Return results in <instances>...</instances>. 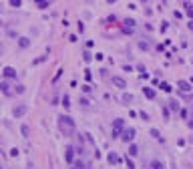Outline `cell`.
I'll return each instance as SVG.
<instances>
[{
  "mask_svg": "<svg viewBox=\"0 0 193 169\" xmlns=\"http://www.w3.org/2000/svg\"><path fill=\"white\" fill-rule=\"evenodd\" d=\"M143 95H145L149 101H153V99H155V91H153V87H143Z\"/></svg>",
  "mask_w": 193,
  "mask_h": 169,
  "instance_id": "cell-8",
  "label": "cell"
},
{
  "mask_svg": "<svg viewBox=\"0 0 193 169\" xmlns=\"http://www.w3.org/2000/svg\"><path fill=\"white\" fill-rule=\"evenodd\" d=\"M187 16H189V18H193V10H191V8H187Z\"/></svg>",
  "mask_w": 193,
  "mask_h": 169,
  "instance_id": "cell-35",
  "label": "cell"
},
{
  "mask_svg": "<svg viewBox=\"0 0 193 169\" xmlns=\"http://www.w3.org/2000/svg\"><path fill=\"white\" fill-rule=\"evenodd\" d=\"M135 133H137V131H135L133 127H127L125 131H123V135H121V139H123L125 143H133V139H135Z\"/></svg>",
  "mask_w": 193,
  "mask_h": 169,
  "instance_id": "cell-3",
  "label": "cell"
},
{
  "mask_svg": "<svg viewBox=\"0 0 193 169\" xmlns=\"http://www.w3.org/2000/svg\"><path fill=\"white\" fill-rule=\"evenodd\" d=\"M2 77H4V79H16V68L4 67V68H2Z\"/></svg>",
  "mask_w": 193,
  "mask_h": 169,
  "instance_id": "cell-6",
  "label": "cell"
},
{
  "mask_svg": "<svg viewBox=\"0 0 193 169\" xmlns=\"http://www.w3.org/2000/svg\"><path fill=\"white\" fill-rule=\"evenodd\" d=\"M191 121H193V113H191Z\"/></svg>",
  "mask_w": 193,
  "mask_h": 169,
  "instance_id": "cell-38",
  "label": "cell"
},
{
  "mask_svg": "<svg viewBox=\"0 0 193 169\" xmlns=\"http://www.w3.org/2000/svg\"><path fill=\"white\" fill-rule=\"evenodd\" d=\"M74 155H77V149H74L73 145H67V149H65V159H67V163L73 165V163H74Z\"/></svg>",
  "mask_w": 193,
  "mask_h": 169,
  "instance_id": "cell-4",
  "label": "cell"
},
{
  "mask_svg": "<svg viewBox=\"0 0 193 169\" xmlns=\"http://www.w3.org/2000/svg\"><path fill=\"white\" fill-rule=\"evenodd\" d=\"M34 2L38 4V8H42V6H44V4H48V0H34Z\"/></svg>",
  "mask_w": 193,
  "mask_h": 169,
  "instance_id": "cell-30",
  "label": "cell"
},
{
  "mask_svg": "<svg viewBox=\"0 0 193 169\" xmlns=\"http://www.w3.org/2000/svg\"><path fill=\"white\" fill-rule=\"evenodd\" d=\"M121 101L125 103V105H129V103H133V95H129V93H123V97H121Z\"/></svg>",
  "mask_w": 193,
  "mask_h": 169,
  "instance_id": "cell-16",
  "label": "cell"
},
{
  "mask_svg": "<svg viewBox=\"0 0 193 169\" xmlns=\"http://www.w3.org/2000/svg\"><path fill=\"white\" fill-rule=\"evenodd\" d=\"M129 155H131V157H137V155H139V147H137L135 143H131V145H129Z\"/></svg>",
  "mask_w": 193,
  "mask_h": 169,
  "instance_id": "cell-12",
  "label": "cell"
},
{
  "mask_svg": "<svg viewBox=\"0 0 193 169\" xmlns=\"http://www.w3.org/2000/svg\"><path fill=\"white\" fill-rule=\"evenodd\" d=\"M2 93H4V95H10V85H8V79H4V81H2Z\"/></svg>",
  "mask_w": 193,
  "mask_h": 169,
  "instance_id": "cell-15",
  "label": "cell"
},
{
  "mask_svg": "<svg viewBox=\"0 0 193 169\" xmlns=\"http://www.w3.org/2000/svg\"><path fill=\"white\" fill-rule=\"evenodd\" d=\"M26 111H28L26 105H16V107L12 109V115L16 117V119H20V117H24V115H26Z\"/></svg>",
  "mask_w": 193,
  "mask_h": 169,
  "instance_id": "cell-5",
  "label": "cell"
},
{
  "mask_svg": "<svg viewBox=\"0 0 193 169\" xmlns=\"http://www.w3.org/2000/svg\"><path fill=\"white\" fill-rule=\"evenodd\" d=\"M20 4H22V2H20V0H10V6H12V8H18Z\"/></svg>",
  "mask_w": 193,
  "mask_h": 169,
  "instance_id": "cell-29",
  "label": "cell"
},
{
  "mask_svg": "<svg viewBox=\"0 0 193 169\" xmlns=\"http://www.w3.org/2000/svg\"><path fill=\"white\" fill-rule=\"evenodd\" d=\"M18 47H20V48H28V47H30V38L20 36V38H18Z\"/></svg>",
  "mask_w": 193,
  "mask_h": 169,
  "instance_id": "cell-11",
  "label": "cell"
},
{
  "mask_svg": "<svg viewBox=\"0 0 193 169\" xmlns=\"http://www.w3.org/2000/svg\"><path fill=\"white\" fill-rule=\"evenodd\" d=\"M83 61H85V62H91V61H93V54L89 53V50H85V53H83Z\"/></svg>",
  "mask_w": 193,
  "mask_h": 169,
  "instance_id": "cell-20",
  "label": "cell"
},
{
  "mask_svg": "<svg viewBox=\"0 0 193 169\" xmlns=\"http://www.w3.org/2000/svg\"><path fill=\"white\" fill-rule=\"evenodd\" d=\"M47 54H48V53H47ZM47 54H42V56H38V59H34L32 65H40V62H44V61H47Z\"/></svg>",
  "mask_w": 193,
  "mask_h": 169,
  "instance_id": "cell-21",
  "label": "cell"
},
{
  "mask_svg": "<svg viewBox=\"0 0 193 169\" xmlns=\"http://www.w3.org/2000/svg\"><path fill=\"white\" fill-rule=\"evenodd\" d=\"M107 2H109V4H113V2H115V0H107Z\"/></svg>",
  "mask_w": 193,
  "mask_h": 169,
  "instance_id": "cell-36",
  "label": "cell"
},
{
  "mask_svg": "<svg viewBox=\"0 0 193 169\" xmlns=\"http://www.w3.org/2000/svg\"><path fill=\"white\" fill-rule=\"evenodd\" d=\"M141 2H143V4H147V2H149V0H141Z\"/></svg>",
  "mask_w": 193,
  "mask_h": 169,
  "instance_id": "cell-37",
  "label": "cell"
},
{
  "mask_svg": "<svg viewBox=\"0 0 193 169\" xmlns=\"http://www.w3.org/2000/svg\"><path fill=\"white\" fill-rule=\"evenodd\" d=\"M123 24H125V26H129V28H133V26H135V20H133V18H125V22H123Z\"/></svg>",
  "mask_w": 193,
  "mask_h": 169,
  "instance_id": "cell-24",
  "label": "cell"
},
{
  "mask_svg": "<svg viewBox=\"0 0 193 169\" xmlns=\"http://www.w3.org/2000/svg\"><path fill=\"white\" fill-rule=\"evenodd\" d=\"M62 107L71 109V97H68V95H62Z\"/></svg>",
  "mask_w": 193,
  "mask_h": 169,
  "instance_id": "cell-18",
  "label": "cell"
},
{
  "mask_svg": "<svg viewBox=\"0 0 193 169\" xmlns=\"http://www.w3.org/2000/svg\"><path fill=\"white\" fill-rule=\"evenodd\" d=\"M151 137H153V139H157V141H163V137H161V133L157 131V129H151Z\"/></svg>",
  "mask_w": 193,
  "mask_h": 169,
  "instance_id": "cell-19",
  "label": "cell"
},
{
  "mask_svg": "<svg viewBox=\"0 0 193 169\" xmlns=\"http://www.w3.org/2000/svg\"><path fill=\"white\" fill-rule=\"evenodd\" d=\"M73 169H85V163H83V161H74L73 163Z\"/></svg>",
  "mask_w": 193,
  "mask_h": 169,
  "instance_id": "cell-26",
  "label": "cell"
},
{
  "mask_svg": "<svg viewBox=\"0 0 193 169\" xmlns=\"http://www.w3.org/2000/svg\"><path fill=\"white\" fill-rule=\"evenodd\" d=\"M177 87H179V91H183V93H189V91H191V85H189L187 81H179Z\"/></svg>",
  "mask_w": 193,
  "mask_h": 169,
  "instance_id": "cell-10",
  "label": "cell"
},
{
  "mask_svg": "<svg viewBox=\"0 0 193 169\" xmlns=\"http://www.w3.org/2000/svg\"><path fill=\"white\" fill-rule=\"evenodd\" d=\"M125 163H127V167H129V169H135V163H133V159H131V155L125 159Z\"/></svg>",
  "mask_w": 193,
  "mask_h": 169,
  "instance_id": "cell-23",
  "label": "cell"
},
{
  "mask_svg": "<svg viewBox=\"0 0 193 169\" xmlns=\"http://www.w3.org/2000/svg\"><path fill=\"white\" fill-rule=\"evenodd\" d=\"M163 117H165V121H169V117H171V109L163 107Z\"/></svg>",
  "mask_w": 193,
  "mask_h": 169,
  "instance_id": "cell-22",
  "label": "cell"
},
{
  "mask_svg": "<svg viewBox=\"0 0 193 169\" xmlns=\"http://www.w3.org/2000/svg\"><path fill=\"white\" fill-rule=\"evenodd\" d=\"M107 159H109V163H113V165H119V163H121L119 155H117L115 151H111V153H109V157H107Z\"/></svg>",
  "mask_w": 193,
  "mask_h": 169,
  "instance_id": "cell-9",
  "label": "cell"
},
{
  "mask_svg": "<svg viewBox=\"0 0 193 169\" xmlns=\"http://www.w3.org/2000/svg\"><path fill=\"white\" fill-rule=\"evenodd\" d=\"M20 133H22L24 139H28V137H30V127H28V125H22V127H20Z\"/></svg>",
  "mask_w": 193,
  "mask_h": 169,
  "instance_id": "cell-14",
  "label": "cell"
},
{
  "mask_svg": "<svg viewBox=\"0 0 193 169\" xmlns=\"http://www.w3.org/2000/svg\"><path fill=\"white\" fill-rule=\"evenodd\" d=\"M59 129H60V133H62V137H74V129H77V125H74L73 117L60 115L59 117Z\"/></svg>",
  "mask_w": 193,
  "mask_h": 169,
  "instance_id": "cell-1",
  "label": "cell"
},
{
  "mask_svg": "<svg viewBox=\"0 0 193 169\" xmlns=\"http://www.w3.org/2000/svg\"><path fill=\"white\" fill-rule=\"evenodd\" d=\"M167 105H169V109H171V111H173V113H177V111H179V103L175 101V99H171V101L167 103Z\"/></svg>",
  "mask_w": 193,
  "mask_h": 169,
  "instance_id": "cell-13",
  "label": "cell"
},
{
  "mask_svg": "<svg viewBox=\"0 0 193 169\" xmlns=\"http://www.w3.org/2000/svg\"><path fill=\"white\" fill-rule=\"evenodd\" d=\"M111 83H113L115 87H119V89H127L125 79H121V77H111Z\"/></svg>",
  "mask_w": 193,
  "mask_h": 169,
  "instance_id": "cell-7",
  "label": "cell"
},
{
  "mask_svg": "<svg viewBox=\"0 0 193 169\" xmlns=\"http://www.w3.org/2000/svg\"><path fill=\"white\" fill-rule=\"evenodd\" d=\"M85 77H87V81H91V79H93V74H91V71H85Z\"/></svg>",
  "mask_w": 193,
  "mask_h": 169,
  "instance_id": "cell-33",
  "label": "cell"
},
{
  "mask_svg": "<svg viewBox=\"0 0 193 169\" xmlns=\"http://www.w3.org/2000/svg\"><path fill=\"white\" fill-rule=\"evenodd\" d=\"M159 89H161V91H165V93H171V91H173L169 83H159Z\"/></svg>",
  "mask_w": 193,
  "mask_h": 169,
  "instance_id": "cell-17",
  "label": "cell"
},
{
  "mask_svg": "<svg viewBox=\"0 0 193 169\" xmlns=\"http://www.w3.org/2000/svg\"><path fill=\"white\" fill-rule=\"evenodd\" d=\"M151 167H153V169H163V163H161V161H157V159H155V161L151 163Z\"/></svg>",
  "mask_w": 193,
  "mask_h": 169,
  "instance_id": "cell-25",
  "label": "cell"
},
{
  "mask_svg": "<svg viewBox=\"0 0 193 169\" xmlns=\"http://www.w3.org/2000/svg\"><path fill=\"white\" fill-rule=\"evenodd\" d=\"M80 89H83V91H85L87 95H89V93H93V89H91V85H83V87H80Z\"/></svg>",
  "mask_w": 193,
  "mask_h": 169,
  "instance_id": "cell-28",
  "label": "cell"
},
{
  "mask_svg": "<svg viewBox=\"0 0 193 169\" xmlns=\"http://www.w3.org/2000/svg\"><path fill=\"white\" fill-rule=\"evenodd\" d=\"M80 105H83V107H89V99H80Z\"/></svg>",
  "mask_w": 193,
  "mask_h": 169,
  "instance_id": "cell-34",
  "label": "cell"
},
{
  "mask_svg": "<svg viewBox=\"0 0 193 169\" xmlns=\"http://www.w3.org/2000/svg\"><path fill=\"white\" fill-rule=\"evenodd\" d=\"M60 73H62V68H60V71H56V74H54V77H53V83H56V81H59V79H60Z\"/></svg>",
  "mask_w": 193,
  "mask_h": 169,
  "instance_id": "cell-31",
  "label": "cell"
},
{
  "mask_svg": "<svg viewBox=\"0 0 193 169\" xmlns=\"http://www.w3.org/2000/svg\"><path fill=\"white\" fill-rule=\"evenodd\" d=\"M139 115H141V119H143V121H149V115H147V113H145V111H141V113H139Z\"/></svg>",
  "mask_w": 193,
  "mask_h": 169,
  "instance_id": "cell-32",
  "label": "cell"
},
{
  "mask_svg": "<svg viewBox=\"0 0 193 169\" xmlns=\"http://www.w3.org/2000/svg\"><path fill=\"white\" fill-rule=\"evenodd\" d=\"M125 121L123 119H115L113 125H111V139H121L123 131H125Z\"/></svg>",
  "mask_w": 193,
  "mask_h": 169,
  "instance_id": "cell-2",
  "label": "cell"
},
{
  "mask_svg": "<svg viewBox=\"0 0 193 169\" xmlns=\"http://www.w3.org/2000/svg\"><path fill=\"white\" fill-rule=\"evenodd\" d=\"M14 89H16V93H18V95H22V93H24V91H26V89L22 87V85H16V87H14Z\"/></svg>",
  "mask_w": 193,
  "mask_h": 169,
  "instance_id": "cell-27",
  "label": "cell"
}]
</instances>
